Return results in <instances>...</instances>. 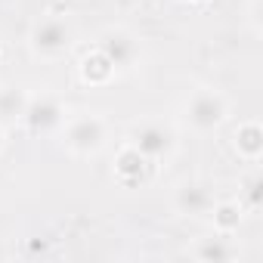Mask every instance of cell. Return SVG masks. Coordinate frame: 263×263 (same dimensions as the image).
I'll use <instances>...</instances> for the list:
<instances>
[{"mask_svg": "<svg viewBox=\"0 0 263 263\" xmlns=\"http://www.w3.org/2000/svg\"><path fill=\"white\" fill-rule=\"evenodd\" d=\"M232 146L238 152V158L245 161H257L263 155V127L257 121H241L235 127V137H232Z\"/></svg>", "mask_w": 263, "mask_h": 263, "instance_id": "10", "label": "cell"}, {"mask_svg": "<svg viewBox=\"0 0 263 263\" xmlns=\"http://www.w3.org/2000/svg\"><path fill=\"white\" fill-rule=\"evenodd\" d=\"M0 56H4V50H0Z\"/></svg>", "mask_w": 263, "mask_h": 263, "instance_id": "16", "label": "cell"}, {"mask_svg": "<svg viewBox=\"0 0 263 263\" xmlns=\"http://www.w3.org/2000/svg\"><path fill=\"white\" fill-rule=\"evenodd\" d=\"M62 121H65V105L56 96H50V93L31 96L28 108L22 115V124L31 130V134H50V130L62 127Z\"/></svg>", "mask_w": 263, "mask_h": 263, "instance_id": "6", "label": "cell"}, {"mask_svg": "<svg viewBox=\"0 0 263 263\" xmlns=\"http://www.w3.org/2000/svg\"><path fill=\"white\" fill-rule=\"evenodd\" d=\"M229 118V99L214 87H195L183 105V121L195 134H214Z\"/></svg>", "mask_w": 263, "mask_h": 263, "instance_id": "1", "label": "cell"}, {"mask_svg": "<svg viewBox=\"0 0 263 263\" xmlns=\"http://www.w3.org/2000/svg\"><path fill=\"white\" fill-rule=\"evenodd\" d=\"M260 189H263V183H260V174H248L245 180H241V192H238V201H241V208L245 211H260Z\"/></svg>", "mask_w": 263, "mask_h": 263, "instance_id": "14", "label": "cell"}, {"mask_svg": "<svg viewBox=\"0 0 263 263\" xmlns=\"http://www.w3.org/2000/svg\"><path fill=\"white\" fill-rule=\"evenodd\" d=\"M192 260H201V263H229V260H238L241 257V248L232 241V235H204V238H195L186 251Z\"/></svg>", "mask_w": 263, "mask_h": 263, "instance_id": "8", "label": "cell"}, {"mask_svg": "<svg viewBox=\"0 0 263 263\" xmlns=\"http://www.w3.org/2000/svg\"><path fill=\"white\" fill-rule=\"evenodd\" d=\"M115 68H134L140 59V41L130 34L127 28H105L99 34V47H96Z\"/></svg>", "mask_w": 263, "mask_h": 263, "instance_id": "5", "label": "cell"}, {"mask_svg": "<svg viewBox=\"0 0 263 263\" xmlns=\"http://www.w3.org/2000/svg\"><path fill=\"white\" fill-rule=\"evenodd\" d=\"M130 146H137L149 161H164L177 152V130L164 121H143L130 134Z\"/></svg>", "mask_w": 263, "mask_h": 263, "instance_id": "4", "label": "cell"}, {"mask_svg": "<svg viewBox=\"0 0 263 263\" xmlns=\"http://www.w3.org/2000/svg\"><path fill=\"white\" fill-rule=\"evenodd\" d=\"M208 214H211L214 232H220V235H235L241 229V220H245L241 201H214V208Z\"/></svg>", "mask_w": 263, "mask_h": 263, "instance_id": "12", "label": "cell"}, {"mask_svg": "<svg viewBox=\"0 0 263 263\" xmlns=\"http://www.w3.org/2000/svg\"><path fill=\"white\" fill-rule=\"evenodd\" d=\"M31 53L41 59H59L74 44V28L65 16H47L31 28Z\"/></svg>", "mask_w": 263, "mask_h": 263, "instance_id": "3", "label": "cell"}, {"mask_svg": "<svg viewBox=\"0 0 263 263\" xmlns=\"http://www.w3.org/2000/svg\"><path fill=\"white\" fill-rule=\"evenodd\" d=\"M149 167H152V161H149L137 146H130V143L115 155V177H118L121 183H127V186L143 183V180L149 177Z\"/></svg>", "mask_w": 263, "mask_h": 263, "instance_id": "9", "label": "cell"}, {"mask_svg": "<svg viewBox=\"0 0 263 263\" xmlns=\"http://www.w3.org/2000/svg\"><path fill=\"white\" fill-rule=\"evenodd\" d=\"M62 140L71 155H96L108 143V124L96 111H81L62 121Z\"/></svg>", "mask_w": 263, "mask_h": 263, "instance_id": "2", "label": "cell"}, {"mask_svg": "<svg viewBox=\"0 0 263 263\" xmlns=\"http://www.w3.org/2000/svg\"><path fill=\"white\" fill-rule=\"evenodd\" d=\"M214 208V189L204 180H183L174 189V211L180 217H208Z\"/></svg>", "mask_w": 263, "mask_h": 263, "instance_id": "7", "label": "cell"}, {"mask_svg": "<svg viewBox=\"0 0 263 263\" xmlns=\"http://www.w3.org/2000/svg\"><path fill=\"white\" fill-rule=\"evenodd\" d=\"M115 65L99 53V50H93L90 56H84V62H81V81L84 84H90V87H105L111 78H115Z\"/></svg>", "mask_w": 263, "mask_h": 263, "instance_id": "13", "label": "cell"}, {"mask_svg": "<svg viewBox=\"0 0 263 263\" xmlns=\"http://www.w3.org/2000/svg\"><path fill=\"white\" fill-rule=\"evenodd\" d=\"M0 149H4V127H0Z\"/></svg>", "mask_w": 263, "mask_h": 263, "instance_id": "15", "label": "cell"}, {"mask_svg": "<svg viewBox=\"0 0 263 263\" xmlns=\"http://www.w3.org/2000/svg\"><path fill=\"white\" fill-rule=\"evenodd\" d=\"M28 99H31V93H28L25 87H19V84L0 87V127L22 121V115H25V108H28Z\"/></svg>", "mask_w": 263, "mask_h": 263, "instance_id": "11", "label": "cell"}]
</instances>
